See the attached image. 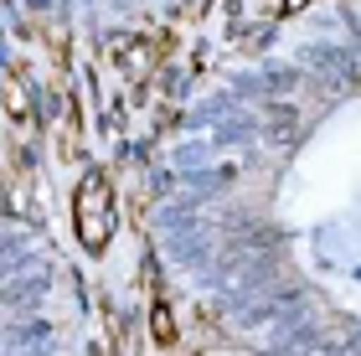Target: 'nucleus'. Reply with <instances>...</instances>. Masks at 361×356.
Instances as JSON below:
<instances>
[{
	"instance_id": "1",
	"label": "nucleus",
	"mask_w": 361,
	"mask_h": 356,
	"mask_svg": "<svg viewBox=\"0 0 361 356\" xmlns=\"http://www.w3.org/2000/svg\"><path fill=\"white\" fill-rule=\"evenodd\" d=\"M78 233H83V248H104L109 233H114V197H109V181L104 171H88L83 176V191H78Z\"/></svg>"
}]
</instances>
